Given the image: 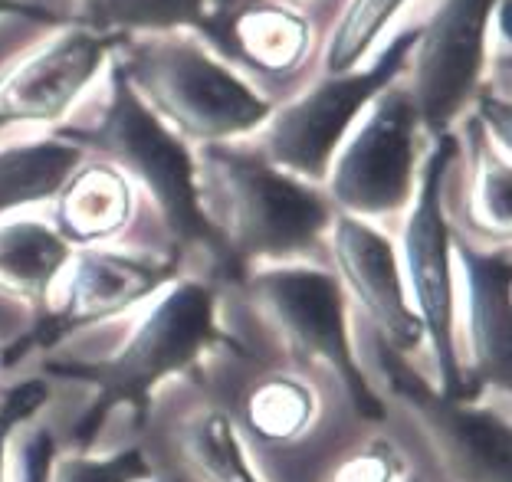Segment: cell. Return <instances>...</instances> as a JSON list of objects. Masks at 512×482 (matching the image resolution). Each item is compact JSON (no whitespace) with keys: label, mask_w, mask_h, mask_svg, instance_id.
<instances>
[{"label":"cell","mask_w":512,"mask_h":482,"mask_svg":"<svg viewBox=\"0 0 512 482\" xmlns=\"http://www.w3.org/2000/svg\"><path fill=\"white\" fill-rule=\"evenodd\" d=\"M197 201L224 256V276L293 263L322 246L335 217L322 187L279 171L250 141L194 148Z\"/></svg>","instance_id":"6da1fadb"},{"label":"cell","mask_w":512,"mask_h":482,"mask_svg":"<svg viewBox=\"0 0 512 482\" xmlns=\"http://www.w3.org/2000/svg\"><path fill=\"white\" fill-rule=\"evenodd\" d=\"M83 155H96L112 164L132 187L135 197L148 201L158 227L184 256H201L224 276V256L214 240L201 201H197V168L194 148L161 125L122 73L109 63L106 96L99 99L92 119H73L50 128Z\"/></svg>","instance_id":"7a4b0ae2"},{"label":"cell","mask_w":512,"mask_h":482,"mask_svg":"<svg viewBox=\"0 0 512 482\" xmlns=\"http://www.w3.org/2000/svg\"><path fill=\"white\" fill-rule=\"evenodd\" d=\"M109 63L145 109L191 148L247 141L273 112V102L247 86L197 33L115 40Z\"/></svg>","instance_id":"3957f363"},{"label":"cell","mask_w":512,"mask_h":482,"mask_svg":"<svg viewBox=\"0 0 512 482\" xmlns=\"http://www.w3.org/2000/svg\"><path fill=\"white\" fill-rule=\"evenodd\" d=\"M217 338V299L207 282L178 276L151 299L142 322L125 345L99 361H46L43 371L56 378H79L96 387V401L76 430V443L96 440L115 407L145 410L151 391L171 374L191 368Z\"/></svg>","instance_id":"277c9868"},{"label":"cell","mask_w":512,"mask_h":482,"mask_svg":"<svg viewBox=\"0 0 512 482\" xmlns=\"http://www.w3.org/2000/svg\"><path fill=\"white\" fill-rule=\"evenodd\" d=\"M237 282L247 292L253 312H260V319L279 335L286 351L306 364H319L339 381L358 417H388V407L355 355L348 299L332 269L293 260L253 266Z\"/></svg>","instance_id":"5b68a950"},{"label":"cell","mask_w":512,"mask_h":482,"mask_svg":"<svg viewBox=\"0 0 512 482\" xmlns=\"http://www.w3.org/2000/svg\"><path fill=\"white\" fill-rule=\"evenodd\" d=\"M457 158V135L430 138L421 161L417 187L404 210L398 233V263L411 299L414 315L424 328V345L434 358L437 391L450 401H473L463 381V364L457 351V322H453V227L447 214V174Z\"/></svg>","instance_id":"8992f818"},{"label":"cell","mask_w":512,"mask_h":482,"mask_svg":"<svg viewBox=\"0 0 512 482\" xmlns=\"http://www.w3.org/2000/svg\"><path fill=\"white\" fill-rule=\"evenodd\" d=\"M411 43L414 23L394 33L371 66L348 69V73H322L306 89L289 92V99L273 105L270 119L247 141L279 171L322 187L335 151L342 148L371 99L404 73Z\"/></svg>","instance_id":"52a82bcc"},{"label":"cell","mask_w":512,"mask_h":482,"mask_svg":"<svg viewBox=\"0 0 512 482\" xmlns=\"http://www.w3.org/2000/svg\"><path fill=\"white\" fill-rule=\"evenodd\" d=\"M421 122L401 82L381 89L342 141L322 181L335 214L381 223L407 210L421 174Z\"/></svg>","instance_id":"ba28073f"},{"label":"cell","mask_w":512,"mask_h":482,"mask_svg":"<svg viewBox=\"0 0 512 482\" xmlns=\"http://www.w3.org/2000/svg\"><path fill=\"white\" fill-rule=\"evenodd\" d=\"M496 7L499 0H437L414 23V43L398 82L430 138L453 132L483 92Z\"/></svg>","instance_id":"9c48e42d"},{"label":"cell","mask_w":512,"mask_h":482,"mask_svg":"<svg viewBox=\"0 0 512 482\" xmlns=\"http://www.w3.org/2000/svg\"><path fill=\"white\" fill-rule=\"evenodd\" d=\"M381 384L398 401L450 482H512V433L503 410L480 401H450L411 368V361L371 335Z\"/></svg>","instance_id":"30bf717a"},{"label":"cell","mask_w":512,"mask_h":482,"mask_svg":"<svg viewBox=\"0 0 512 482\" xmlns=\"http://www.w3.org/2000/svg\"><path fill=\"white\" fill-rule=\"evenodd\" d=\"M178 266V256H148L135 250H112V246L73 250L46 296V312L30 338L50 348L76 328L135 309L178 279Z\"/></svg>","instance_id":"8fae6325"},{"label":"cell","mask_w":512,"mask_h":482,"mask_svg":"<svg viewBox=\"0 0 512 482\" xmlns=\"http://www.w3.org/2000/svg\"><path fill=\"white\" fill-rule=\"evenodd\" d=\"M115 40L86 23H66L56 37L0 66V132L66 122L73 105L109 66Z\"/></svg>","instance_id":"7c38bea8"},{"label":"cell","mask_w":512,"mask_h":482,"mask_svg":"<svg viewBox=\"0 0 512 482\" xmlns=\"http://www.w3.org/2000/svg\"><path fill=\"white\" fill-rule=\"evenodd\" d=\"M509 246H480L453 230V322L467 338V394H509L512 381V302Z\"/></svg>","instance_id":"4fadbf2b"},{"label":"cell","mask_w":512,"mask_h":482,"mask_svg":"<svg viewBox=\"0 0 512 482\" xmlns=\"http://www.w3.org/2000/svg\"><path fill=\"white\" fill-rule=\"evenodd\" d=\"M234 73L266 102H283L306 73L312 53V23L293 4L279 0H230L207 17L197 33Z\"/></svg>","instance_id":"5bb4252c"},{"label":"cell","mask_w":512,"mask_h":482,"mask_svg":"<svg viewBox=\"0 0 512 482\" xmlns=\"http://www.w3.org/2000/svg\"><path fill=\"white\" fill-rule=\"evenodd\" d=\"M322 246L329 250L332 273L345 299L358 305L384 345L411 358V351L424 345V328L407 299L394 240L378 223L335 214Z\"/></svg>","instance_id":"9a60e30c"},{"label":"cell","mask_w":512,"mask_h":482,"mask_svg":"<svg viewBox=\"0 0 512 482\" xmlns=\"http://www.w3.org/2000/svg\"><path fill=\"white\" fill-rule=\"evenodd\" d=\"M135 194L128 181L106 161H86L69 174L53 197V227L73 246H106L128 227Z\"/></svg>","instance_id":"2e32d148"},{"label":"cell","mask_w":512,"mask_h":482,"mask_svg":"<svg viewBox=\"0 0 512 482\" xmlns=\"http://www.w3.org/2000/svg\"><path fill=\"white\" fill-rule=\"evenodd\" d=\"M83 158V151L53 132L0 145V220L53 201Z\"/></svg>","instance_id":"e0dca14e"},{"label":"cell","mask_w":512,"mask_h":482,"mask_svg":"<svg viewBox=\"0 0 512 482\" xmlns=\"http://www.w3.org/2000/svg\"><path fill=\"white\" fill-rule=\"evenodd\" d=\"M69 256L73 246L50 220L30 214L0 220V289L10 296L46 302Z\"/></svg>","instance_id":"ac0fdd59"},{"label":"cell","mask_w":512,"mask_h":482,"mask_svg":"<svg viewBox=\"0 0 512 482\" xmlns=\"http://www.w3.org/2000/svg\"><path fill=\"white\" fill-rule=\"evenodd\" d=\"M181 460L197 482H263L230 414L204 407L181 427Z\"/></svg>","instance_id":"d6986e66"},{"label":"cell","mask_w":512,"mask_h":482,"mask_svg":"<svg viewBox=\"0 0 512 482\" xmlns=\"http://www.w3.org/2000/svg\"><path fill=\"white\" fill-rule=\"evenodd\" d=\"M319 414V397L296 374H270L250 387L243 401V423L260 443L286 446L306 437Z\"/></svg>","instance_id":"ffe728a7"},{"label":"cell","mask_w":512,"mask_h":482,"mask_svg":"<svg viewBox=\"0 0 512 482\" xmlns=\"http://www.w3.org/2000/svg\"><path fill=\"white\" fill-rule=\"evenodd\" d=\"M217 0H96L89 27L112 40L148 33H201Z\"/></svg>","instance_id":"44dd1931"},{"label":"cell","mask_w":512,"mask_h":482,"mask_svg":"<svg viewBox=\"0 0 512 482\" xmlns=\"http://www.w3.org/2000/svg\"><path fill=\"white\" fill-rule=\"evenodd\" d=\"M407 0H345L342 14L322 40V73H348L368 60L388 23L401 14Z\"/></svg>","instance_id":"7402d4cb"},{"label":"cell","mask_w":512,"mask_h":482,"mask_svg":"<svg viewBox=\"0 0 512 482\" xmlns=\"http://www.w3.org/2000/svg\"><path fill=\"white\" fill-rule=\"evenodd\" d=\"M151 463L142 450H119L109 456H53L46 469V482H148Z\"/></svg>","instance_id":"603a6c76"},{"label":"cell","mask_w":512,"mask_h":482,"mask_svg":"<svg viewBox=\"0 0 512 482\" xmlns=\"http://www.w3.org/2000/svg\"><path fill=\"white\" fill-rule=\"evenodd\" d=\"M404 460L388 440H371L358 453L332 466L325 482H401Z\"/></svg>","instance_id":"cb8c5ba5"},{"label":"cell","mask_w":512,"mask_h":482,"mask_svg":"<svg viewBox=\"0 0 512 482\" xmlns=\"http://www.w3.org/2000/svg\"><path fill=\"white\" fill-rule=\"evenodd\" d=\"M46 397H50V381L46 378H27L0 397V482H7L10 440H14V433L46 404Z\"/></svg>","instance_id":"d4e9b609"},{"label":"cell","mask_w":512,"mask_h":482,"mask_svg":"<svg viewBox=\"0 0 512 482\" xmlns=\"http://www.w3.org/2000/svg\"><path fill=\"white\" fill-rule=\"evenodd\" d=\"M17 7H23L37 23H86L89 27V14L96 0H14Z\"/></svg>","instance_id":"484cf974"},{"label":"cell","mask_w":512,"mask_h":482,"mask_svg":"<svg viewBox=\"0 0 512 482\" xmlns=\"http://www.w3.org/2000/svg\"><path fill=\"white\" fill-rule=\"evenodd\" d=\"M0 17H17V20H33V17L27 14V10H23V7H17V4H14V0H0ZM33 23H37V20H33Z\"/></svg>","instance_id":"4316f807"},{"label":"cell","mask_w":512,"mask_h":482,"mask_svg":"<svg viewBox=\"0 0 512 482\" xmlns=\"http://www.w3.org/2000/svg\"><path fill=\"white\" fill-rule=\"evenodd\" d=\"M279 4H293V7H299V4H302V0H279Z\"/></svg>","instance_id":"83f0119b"},{"label":"cell","mask_w":512,"mask_h":482,"mask_svg":"<svg viewBox=\"0 0 512 482\" xmlns=\"http://www.w3.org/2000/svg\"><path fill=\"white\" fill-rule=\"evenodd\" d=\"M404 482H424V479H417V476H411V479H404Z\"/></svg>","instance_id":"f1b7e54d"}]
</instances>
